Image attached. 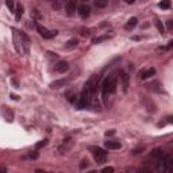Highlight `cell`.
<instances>
[{"instance_id": "1", "label": "cell", "mask_w": 173, "mask_h": 173, "mask_svg": "<svg viewBox=\"0 0 173 173\" xmlns=\"http://www.w3.org/2000/svg\"><path fill=\"white\" fill-rule=\"evenodd\" d=\"M91 153L93 156L95 161L98 162V164H104L107 160V152L102 149V147H98V146H91L89 147Z\"/></svg>"}, {"instance_id": "2", "label": "cell", "mask_w": 173, "mask_h": 173, "mask_svg": "<svg viewBox=\"0 0 173 173\" xmlns=\"http://www.w3.org/2000/svg\"><path fill=\"white\" fill-rule=\"evenodd\" d=\"M37 30H38V33L41 34V37H43L45 39H50V38L57 35V30L50 31V30H47L46 27H42V26H37Z\"/></svg>"}, {"instance_id": "3", "label": "cell", "mask_w": 173, "mask_h": 173, "mask_svg": "<svg viewBox=\"0 0 173 173\" xmlns=\"http://www.w3.org/2000/svg\"><path fill=\"white\" fill-rule=\"evenodd\" d=\"M119 79H120V81H122L123 92H127V89H129V83H130V76L127 75L126 72H120Z\"/></svg>"}, {"instance_id": "4", "label": "cell", "mask_w": 173, "mask_h": 173, "mask_svg": "<svg viewBox=\"0 0 173 173\" xmlns=\"http://www.w3.org/2000/svg\"><path fill=\"white\" fill-rule=\"evenodd\" d=\"M143 106H145V108L149 111V112H156V111H157V107H156V104H154V102L152 99L143 98Z\"/></svg>"}, {"instance_id": "5", "label": "cell", "mask_w": 173, "mask_h": 173, "mask_svg": "<svg viewBox=\"0 0 173 173\" xmlns=\"http://www.w3.org/2000/svg\"><path fill=\"white\" fill-rule=\"evenodd\" d=\"M77 12H79V15L81 16V18H88L91 14V8L86 6V4H81L79 7V10H77Z\"/></svg>"}, {"instance_id": "6", "label": "cell", "mask_w": 173, "mask_h": 173, "mask_svg": "<svg viewBox=\"0 0 173 173\" xmlns=\"http://www.w3.org/2000/svg\"><path fill=\"white\" fill-rule=\"evenodd\" d=\"M14 31V45H15V49H16V51L18 53H22V47H20V41H19V38H20V34L18 33V30H12Z\"/></svg>"}, {"instance_id": "7", "label": "cell", "mask_w": 173, "mask_h": 173, "mask_svg": "<svg viewBox=\"0 0 173 173\" xmlns=\"http://www.w3.org/2000/svg\"><path fill=\"white\" fill-rule=\"evenodd\" d=\"M154 75H156V69H154V68H149V69H146V71H142L141 73H139V77H141L142 80H146Z\"/></svg>"}, {"instance_id": "8", "label": "cell", "mask_w": 173, "mask_h": 173, "mask_svg": "<svg viewBox=\"0 0 173 173\" xmlns=\"http://www.w3.org/2000/svg\"><path fill=\"white\" fill-rule=\"evenodd\" d=\"M164 162H165L166 172H172L173 170V157L172 156H165V157H164Z\"/></svg>"}, {"instance_id": "9", "label": "cell", "mask_w": 173, "mask_h": 173, "mask_svg": "<svg viewBox=\"0 0 173 173\" xmlns=\"http://www.w3.org/2000/svg\"><path fill=\"white\" fill-rule=\"evenodd\" d=\"M66 84H68V80H65V79L55 80V81H53V83L50 84V88L51 89H58V88H61V86H65Z\"/></svg>"}, {"instance_id": "10", "label": "cell", "mask_w": 173, "mask_h": 173, "mask_svg": "<svg viewBox=\"0 0 173 173\" xmlns=\"http://www.w3.org/2000/svg\"><path fill=\"white\" fill-rule=\"evenodd\" d=\"M68 69H69V65H68V62H65V61H60V62L55 65V71L58 72V73H65Z\"/></svg>"}, {"instance_id": "11", "label": "cell", "mask_w": 173, "mask_h": 173, "mask_svg": "<svg viewBox=\"0 0 173 173\" xmlns=\"http://www.w3.org/2000/svg\"><path fill=\"white\" fill-rule=\"evenodd\" d=\"M106 147L107 149H111V150H116V149H120V147H122V143L119 141H107Z\"/></svg>"}, {"instance_id": "12", "label": "cell", "mask_w": 173, "mask_h": 173, "mask_svg": "<svg viewBox=\"0 0 173 173\" xmlns=\"http://www.w3.org/2000/svg\"><path fill=\"white\" fill-rule=\"evenodd\" d=\"M149 86H150V89L152 91H154V92H162V85H161V83L160 81H152V84H149Z\"/></svg>"}, {"instance_id": "13", "label": "cell", "mask_w": 173, "mask_h": 173, "mask_svg": "<svg viewBox=\"0 0 173 173\" xmlns=\"http://www.w3.org/2000/svg\"><path fill=\"white\" fill-rule=\"evenodd\" d=\"M153 158H156V160H160V158L162 157H165V153H164V150L161 149H154L152 150V154H150Z\"/></svg>"}, {"instance_id": "14", "label": "cell", "mask_w": 173, "mask_h": 173, "mask_svg": "<svg viewBox=\"0 0 173 173\" xmlns=\"http://www.w3.org/2000/svg\"><path fill=\"white\" fill-rule=\"evenodd\" d=\"M137 23H138V19L135 18V16H134V18H131V19H130L129 22L126 23L125 28H126V30H133V28L135 27V26H137Z\"/></svg>"}, {"instance_id": "15", "label": "cell", "mask_w": 173, "mask_h": 173, "mask_svg": "<svg viewBox=\"0 0 173 173\" xmlns=\"http://www.w3.org/2000/svg\"><path fill=\"white\" fill-rule=\"evenodd\" d=\"M77 45H79V41L77 39H69L65 43V47H66V49H73V47H76Z\"/></svg>"}, {"instance_id": "16", "label": "cell", "mask_w": 173, "mask_h": 173, "mask_svg": "<svg viewBox=\"0 0 173 173\" xmlns=\"http://www.w3.org/2000/svg\"><path fill=\"white\" fill-rule=\"evenodd\" d=\"M170 0H162V1H160V4H158V7L162 8V10H168V8H170Z\"/></svg>"}, {"instance_id": "17", "label": "cell", "mask_w": 173, "mask_h": 173, "mask_svg": "<svg viewBox=\"0 0 173 173\" xmlns=\"http://www.w3.org/2000/svg\"><path fill=\"white\" fill-rule=\"evenodd\" d=\"M71 146H72V139H69V142H68V145H65V142H64V145L61 146V147H60V152H61V153H66L68 150L71 149Z\"/></svg>"}, {"instance_id": "18", "label": "cell", "mask_w": 173, "mask_h": 173, "mask_svg": "<svg viewBox=\"0 0 173 173\" xmlns=\"http://www.w3.org/2000/svg\"><path fill=\"white\" fill-rule=\"evenodd\" d=\"M156 27H157V30L160 33H161V34H164V33H165V27H164V24H162V22H160V20H156Z\"/></svg>"}, {"instance_id": "19", "label": "cell", "mask_w": 173, "mask_h": 173, "mask_svg": "<svg viewBox=\"0 0 173 173\" xmlns=\"http://www.w3.org/2000/svg\"><path fill=\"white\" fill-rule=\"evenodd\" d=\"M95 1V6L99 8H103L107 6V0H93Z\"/></svg>"}, {"instance_id": "20", "label": "cell", "mask_w": 173, "mask_h": 173, "mask_svg": "<svg viewBox=\"0 0 173 173\" xmlns=\"http://www.w3.org/2000/svg\"><path fill=\"white\" fill-rule=\"evenodd\" d=\"M110 38V35H103V37H98V38H95L92 42L93 43H100V42H103V41H107Z\"/></svg>"}, {"instance_id": "21", "label": "cell", "mask_w": 173, "mask_h": 173, "mask_svg": "<svg viewBox=\"0 0 173 173\" xmlns=\"http://www.w3.org/2000/svg\"><path fill=\"white\" fill-rule=\"evenodd\" d=\"M16 19L19 20L20 19V16L23 15V7H22V6H18V7H16Z\"/></svg>"}, {"instance_id": "22", "label": "cell", "mask_w": 173, "mask_h": 173, "mask_svg": "<svg viewBox=\"0 0 173 173\" xmlns=\"http://www.w3.org/2000/svg\"><path fill=\"white\" fill-rule=\"evenodd\" d=\"M46 143H47V139L45 138V139H42V141H39L38 143H35V149L38 150V149H41V147H43V146H46Z\"/></svg>"}, {"instance_id": "23", "label": "cell", "mask_w": 173, "mask_h": 173, "mask_svg": "<svg viewBox=\"0 0 173 173\" xmlns=\"http://www.w3.org/2000/svg\"><path fill=\"white\" fill-rule=\"evenodd\" d=\"M6 3H7L8 10L14 12V0H6Z\"/></svg>"}, {"instance_id": "24", "label": "cell", "mask_w": 173, "mask_h": 173, "mask_svg": "<svg viewBox=\"0 0 173 173\" xmlns=\"http://www.w3.org/2000/svg\"><path fill=\"white\" fill-rule=\"evenodd\" d=\"M102 172H104V173H112V172H114V168H112V166H106V168H104Z\"/></svg>"}, {"instance_id": "25", "label": "cell", "mask_w": 173, "mask_h": 173, "mask_svg": "<svg viewBox=\"0 0 173 173\" xmlns=\"http://www.w3.org/2000/svg\"><path fill=\"white\" fill-rule=\"evenodd\" d=\"M28 158H31V160H37V158H38V153H37V152H33V153L28 154Z\"/></svg>"}, {"instance_id": "26", "label": "cell", "mask_w": 173, "mask_h": 173, "mask_svg": "<svg viewBox=\"0 0 173 173\" xmlns=\"http://www.w3.org/2000/svg\"><path fill=\"white\" fill-rule=\"evenodd\" d=\"M85 166H88V161H86V160H83V161H81V164H80V168H81V169H84Z\"/></svg>"}, {"instance_id": "27", "label": "cell", "mask_w": 173, "mask_h": 173, "mask_svg": "<svg viewBox=\"0 0 173 173\" xmlns=\"http://www.w3.org/2000/svg\"><path fill=\"white\" fill-rule=\"evenodd\" d=\"M166 26H168L169 30H173V20H168V22H166Z\"/></svg>"}, {"instance_id": "28", "label": "cell", "mask_w": 173, "mask_h": 173, "mask_svg": "<svg viewBox=\"0 0 173 173\" xmlns=\"http://www.w3.org/2000/svg\"><path fill=\"white\" fill-rule=\"evenodd\" d=\"M170 47H173V41H170V42L168 43V46H165V47H162V49H170Z\"/></svg>"}, {"instance_id": "29", "label": "cell", "mask_w": 173, "mask_h": 173, "mask_svg": "<svg viewBox=\"0 0 173 173\" xmlns=\"http://www.w3.org/2000/svg\"><path fill=\"white\" fill-rule=\"evenodd\" d=\"M114 134H115V131H114V130H111V131H107L106 135L108 137V135H114Z\"/></svg>"}, {"instance_id": "30", "label": "cell", "mask_w": 173, "mask_h": 173, "mask_svg": "<svg viewBox=\"0 0 173 173\" xmlns=\"http://www.w3.org/2000/svg\"><path fill=\"white\" fill-rule=\"evenodd\" d=\"M10 98H11L12 100H18V99H19L18 96H16V95H14V93H11V96H10Z\"/></svg>"}, {"instance_id": "31", "label": "cell", "mask_w": 173, "mask_h": 173, "mask_svg": "<svg viewBox=\"0 0 173 173\" xmlns=\"http://www.w3.org/2000/svg\"><path fill=\"white\" fill-rule=\"evenodd\" d=\"M125 1H126L127 4H133L134 1H135V0H125Z\"/></svg>"}, {"instance_id": "32", "label": "cell", "mask_w": 173, "mask_h": 173, "mask_svg": "<svg viewBox=\"0 0 173 173\" xmlns=\"http://www.w3.org/2000/svg\"><path fill=\"white\" fill-rule=\"evenodd\" d=\"M50 1H55V0H50Z\"/></svg>"}]
</instances>
